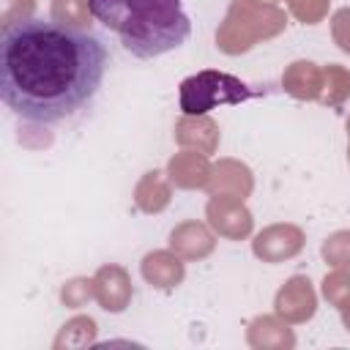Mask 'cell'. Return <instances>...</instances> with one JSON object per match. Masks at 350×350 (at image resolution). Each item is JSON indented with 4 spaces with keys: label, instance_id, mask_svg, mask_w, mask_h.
Segmentation results:
<instances>
[{
    "label": "cell",
    "instance_id": "cell-1",
    "mask_svg": "<svg viewBox=\"0 0 350 350\" xmlns=\"http://www.w3.org/2000/svg\"><path fill=\"white\" fill-rule=\"evenodd\" d=\"M109 52L79 25L25 16L0 36V98L22 120L55 126L93 101Z\"/></svg>",
    "mask_w": 350,
    "mask_h": 350
},
{
    "label": "cell",
    "instance_id": "cell-2",
    "mask_svg": "<svg viewBox=\"0 0 350 350\" xmlns=\"http://www.w3.org/2000/svg\"><path fill=\"white\" fill-rule=\"evenodd\" d=\"M88 11L139 60L167 55L191 36L183 0H88Z\"/></svg>",
    "mask_w": 350,
    "mask_h": 350
},
{
    "label": "cell",
    "instance_id": "cell-3",
    "mask_svg": "<svg viewBox=\"0 0 350 350\" xmlns=\"http://www.w3.org/2000/svg\"><path fill=\"white\" fill-rule=\"evenodd\" d=\"M260 96V90L249 88L246 82H241L238 77L227 74V71H197L191 77H186L180 82V112L194 118V115H205L216 107H232L241 101H249Z\"/></svg>",
    "mask_w": 350,
    "mask_h": 350
}]
</instances>
